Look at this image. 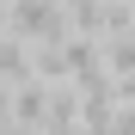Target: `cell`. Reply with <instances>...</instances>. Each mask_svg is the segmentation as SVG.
<instances>
[{
  "label": "cell",
  "instance_id": "6da1fadb",
  "mask_svg": "<svg viewBox=\"0 0 135 135\" xmlns=\"http://www.w3.org/2000/svg\"><path fill=\"white\" fill-rule=\"evenodd\" d=\"M43 117H49V86H12V123H25V129H43Z\"/></svg>",
  "mask_w": 135,
  "mask_h": 135
},
{
  "label": "cell",
  "instance_id": "7a4b0ae2",
  "mask_svg": "<svg viewBox=\"0 0 135 135\" xmlns=\"http://www.w3.org/2000/svg\"><path fill=\"white\" fill-rule=\"evenodd\" d=\"M25 80H31V49L12 43V37H0V86L12 92V86H25Z\"/></svg>",
  "mask_w": 135,
  "mask_h": 135
}]
</instances>
